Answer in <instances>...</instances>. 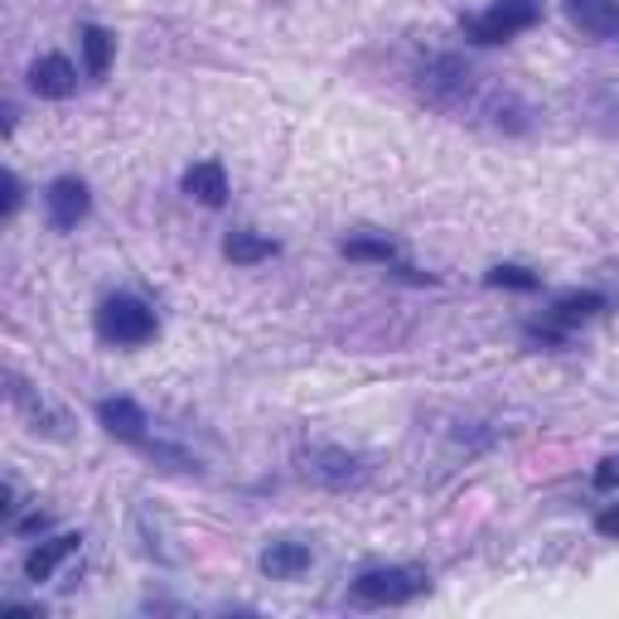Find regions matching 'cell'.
I'll list each match as a JSON object with an SVG mask.
<instances>
[{
  "instance_id": "cell-10",
  "label": "cell",
  "mask_w": 619,
  "mask_h": 619,
  "mask_svg": "<svg viewBox=\"0 0 619 619\" xmlns=\"http://www.w3.org/2000/svg\"><path fill=\"white\" fill-rule=\"evenodd\" d=\"M78 542H83V537H78V532H64V537H49V542H39V547H34V552L25 557L30 581H49L54 571L64 566L73 552H78Z\"/></svg>"
},
{
  "instance_id": "cell-16",
  "label": "cell",
  "mask_w": 619,
  "mask_h": 619,
  "mask_svg": "<svg viewBox=\"0 0 619 619\" xmlns=\"http://www.w3.org/2000/svg\"><path fill=\"white\" fill-rule=\"evenodd\" d=\"M344 256H354V262H392V242L354 238V242H344Z\"/></svg>"
},
{
  "instance_id": "cell-3",
  "label": "cell",
  "mask_w": 619,
  "mask_h": 619,
  "mask_svg": "<svg viewBox=\"0 0 619 619\" xmlns=\"http://www.w3.org/2000/svg\"><path fill=\"white\" fill-rule=\"evenodd\" d=\"M528 25H537V0H498L479 20H470V34L479 44H504Z\"/></svg>"
},
{
  "instance_id": "cell-5",
  "label": "cell",
  "mask_w": 619,
  "mask_h": 619,
  "mask_svg": "<svg viewBox=\"0 0 619 619\" xmlns=\"http://www.w3.org/2000/svg\"><path fill=\"white\" fill-rule=\"evenodd\" d=\"M566 20L591 39L619 34V0H566Z\"/></svg>"
},
{
  "instance_id": "cell-19",
  "label": "cell",
  "mask_w": 619,
  "mask_h": 619,
  "mask_svg": "<svg viewBox=\"0 0 619 619\" xmlns=\"http://www.w3.org/2000/svg\"><path fill=\"white\" fill-rule=\"evenodd\" d=\"M15 208H20V180L15 174H5V218L15 214Z\"/></svg>"
},
{
  "instance_id": "cell-14",
  "label": "cell",
  "mask_w": 619,
  "mask_h": 619,
  "mask_svg": "<svg viewBox=\"0 0 619 619\" xmlns=\"http://www.w3.org/2000/svg\"><path fill=\"white\" fill-rule=\"evenodd\" d=\"M605 310V296H595V290H581V296H562L557 300V324H576V320H591V314Z\"/></svg>"
},
{
  "instance_id": "cell-13",
  "label": "cell",
  "mask_w": 619,
  "mask_h": 619,
  "mask_svg": "<svg viewBox=\"0 0 619 619\" xmlns=\"http://www.w3.org/2000/svg\"><path fill=\"white\" fill-rule=\"evenodd\" d=\"M112 49H116V39L102 25H88L83 30V58H88V73L92 78H102L112 68Z\"/></svg>"
},
{
  "instance_id": "cell-2",
  "label": "cell",
  "mask_w": 619,
  "mask_h": 619,
  "mask_svg": "<svg viewBox=\"0 0 619 619\" xmlns=\"http://www.w3.org/2000/svg\"><path fill=\"white\" fill-rule=\"evenodd\" d=\"M426 586H431L426 571L416 566H378L354 581V595L364 605H402V600H416Z\"/></svg>"
},
{
  "instance_id": "cell-9",
  "label": "cell",
  "mask_w": 619,
  "mask_h": 619,
  "mask_svg": "<svg viewBox=\"0 0 619 619\" xmlns=\"http://www.w3.org/2000/svg\"><path fill=\"white\" fill-rule=\"evenodd\" d=\"M310 562H314L310 547L306 542H290V537H286V542H272L262 552V571L272 581H296L300 571H310Z\"/></svg>"
},
{
  "instance_id": "cell-6",
  "label": "cell",
  "mask_w": 619,
  "mask_h": 619,
  "mask_svg": "<svg viewBox=\"0 0 619 619\" xmlns=\"http://www.w3.org/2000/svg\"><path fill=\"white\" fill-rule=\"evenodd\" d=\"M30 88L39 92V98H68V92L78 88V73L64 54H44L39 64L30 68Z\"/></svg>"
},
{
  "instance_id": "cell-15",
  "label": "cell",
  "mask_w": 619,
  "mask_h": 619,
  "mask_svg": "<svg viewBox=\"0 0 619 619\" xmlns=\"http://www.w3.org/2000/svg\"><path fill=\"white\" fill-rule=\"evenodd\" d=\"M484 282H489V286H508V290H537V276L528 272V266H513V262L494 266Z\"/></svg>"
},
{
  "instance_id": "cell-11",
  "label": "cell",
  "mask_w": 619,
  "mask_h": 619,
  "mask_svg": "<svg viewBox=\"0 0 619 619\" xmlns=\"http://www.w3.org/2000/svg\"><path fill=\"white\" fill-rule=\"evenodd\" d=\"M426 88H431V98H450V92H470V68H465L460 58H436V64L426 68Z\"/></svg>"
},
{
  "instance_id": "cell-1",
  "label": "cell",
  "mask_w": 619,
  "mask_h": 619,
  "mask_svg": "<svg viewBox=\"0 0 619 619\" xmlns=\"http://www.w3.org/2000/svg\"><path fill=\"white\" fill-rule=\"evenodd\" d=\"M98 334L107 339V344H126V348L150 344V339H156V310L136 296H112V300H102V310H98Z\"/></svg>"
},
{
  "instance_id": "cell-7",
  "label": "cell",
  "mask_w": 619,
  "mask_h": 619,
  "mask_svg": "<svg viewBox=\"0 0 619 619\" xmlns=\"http://www.w3.org/2000/svg\"><path fill=\"white\" fill-rule=\"evenodd\" d=\"M184 194L198 198V204H208V208L228 204V174H223V165H218V160L190 165V170H184Z\"/></svg>"
},
{
  "instance_id": "cell-8",
  "label": "cell",
  "mask_w": 619,
  "mask_h": 619,
  "mask_svg": "<svg viewBox=\"0 0 619 619\" xmlns=\"http://www.w3.org/2000/svg\"><path fill=\"white\" fill-rule=\"evenodd\" d=\"M98 422L107 426L116 440H141L146 436V416L131 397H107V402L98 406Z\"/></svg>"
},
{
  "instance_id": "cell-4",
  "label": "cell",
  "mask_w": 619,
  "mask_h": 619,
  "mask_svg": "<svg viewBox=\"0 0 619 619\" xmlns=\"http://www.w3.org/2000/svg\"><path fill=\"white\" fill-rule=\"evenodd\" d=\"M44 204H49L54 228H58V232H68V228H78V223L88 218L92 198H88V184H83V180H54V184H49V194H44Z\"/></svg>"
},
{
  "instance_id": "cell-18",
  "label": "cell",
  "mask_w": 619,
  "mask_h": 619,
  "mask_svg": "<svg viewBox=\"0 0 619 619\" xmlns=\"http://www.w3.org/2000/svg\"><path fill=\"white\" fill-rule=\"evenodd\" d=\"M595 532H600V537H619V504H610L600 518H595Z\"/></svg>"
},
{
  "instance_id": "cell-12",
  "label": "cell",
  "mask_w": 619,
  "mask_h": 619,
  "mask_svg": "<svg viewBox=\"0 0 619 619\" xmlns=\"http://www.w3.org/2000/svg\"><path fill=\"white\" fill-rule=\"evenodd\" d=\"M223 256L238 266H252V262H266V256H276V242L256 238V232H228L223 238Z\"/></svg>"
},
{
  "instance_id": "cell-17",
  "label": "cell",
  "mask_w": 619,
  "mask_h": 619,
  "mask_svg": "<svg viewBox=\"0 0 619 619\" xmlns=\"http://www.w3.org/2000/svg\"><path fill=\"white\" fill-rule=\"evenodd\" d=\"M595 489H619V455L600 460V470H595Z\"/></svg>"
}]
</instances>
